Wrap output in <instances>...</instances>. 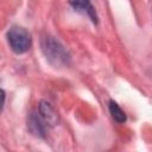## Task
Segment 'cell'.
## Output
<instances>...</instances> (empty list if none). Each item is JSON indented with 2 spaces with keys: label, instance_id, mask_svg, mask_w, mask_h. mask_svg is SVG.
<instances>
[{
  "label": "cell",
  "instance_id": "obj_2",
  "mask_svg": "<svg viewBox=\"0 0 152 152\" xmlns=\"http://www.w3.org/2000/svg\"><path fill=\"white\" fill-rule=\"evenodd\" d=\"M7 40L10 48L18 55L27 52L32 45V38L30 32L18 25L12 26L7 31Z\"/></svg>",
  "mask_w": 152,
  "mask_h": 152
},
{
  "label": "cell",
  "instance_id": "obj_4",
  "mask_svg": "<svg viewBox=\"0 0 152 152\" xmlns=\"http://www.w3.org/2000/svg\"><path fill=\"white\" fill-rule=\"evenodd\" d=\"M69 4L76 12L86 14L95 25L99 23V18L95 7L91 4V0H69Z\"/></svg>",
  "mask_w": 152,
  "mask_h": 152
},
{
  "label": "cell",
  "instance_id": "obj_3",
  "mask_svg": "<svg viewBox=\"0 0 152 152\" xmlns=\"http://www.w3.org/2000/svg\"><path fill=\"white\" fill-rule=\"evenodd\" d=\"M27 127L30 129V132L36 135L37 138H45L46 135V129L49 128L48 125L45 124V121L43 120V118L40 116L38 109L37 110H32L27 118Z\"/></svg>",
  "mask_w": 152,
  "mask_h": 152
},
{
  "label": "cell",
  "instance_id": "obj_5",
  "mask_svg": "<svg viewBox=\"0 0 152 152\" xmlns=\"http://www.w3.org/2000/svg\"><path fill=\"white\" fill-rule=\"evenodd\" d=\"M37 109L49 128H51L58 124V114L48 101H40Z\"/></svg>",
  "mask_w": 152,
  "mask_h": 152
},
{
  "label": "cell",
  "instance_id": "obj_1",
  "mask_svg": "<svg viewBox=\"0 0 152 152\" xmlns=\"http://www.w3.org/2000/svg\"><path fill=\"white\" fill-rule=\"evenodd\" d=\"M42 50L46 59L55 66H65L70 63L68 50L53 37L45 36L42 38Z\"/></svg>",
  "mask_w": 152,
  "mask_h": 152
},
{
  "label": "cell",
  "instance_id": "obj_6",
  "mask_svg": "<svg viewBox=\"0 0 152 152\" xmlns=\"http://www.w3.org/2000/svg\"><path fill=\"white\" fill-rule=\"evenodd\" d=\"M108 109H109V113L113 118V120L118 124H124L126 120H127V116L125 114V112L119 107V104L114 101V100H109L108 102Z\"/></svg>",
  "mask_w": 152,
  "mask_h": 152
}]
</instances>
